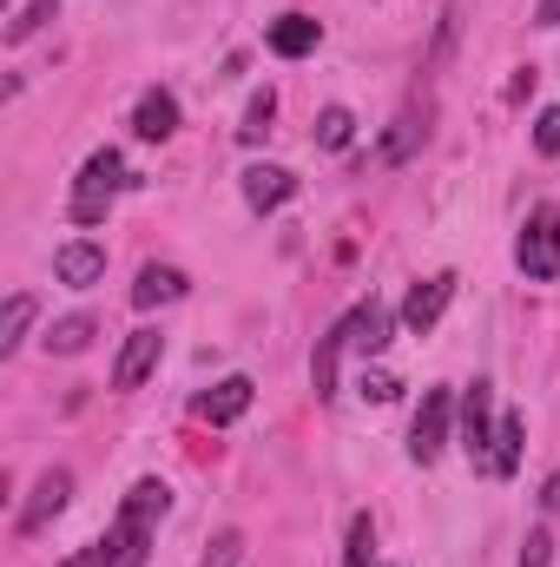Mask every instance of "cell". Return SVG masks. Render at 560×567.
<instances>
[{
	"mask_svg": "<svg viewBox=\"0 0 560 567\" xmlns=\"http://www.w3.org/2000/svg\"><path fill=\"white\" fill-rule=\"evenodd\" d=\"M363 396H376V403H390V396H403V383H396L390 370H363Z\"/></svg>",
	"mask_w": 560,
	"mask_h": 567,
	"instance_id": "cell-28",
	"label": "cell"
},
{
	"mask_svg": "<svg viewBox=\"0 0 560 567\" xmlns=\"http://www.w3.org/2000/svg\"><path fill=\"white\" fill-rule=\"evenodd\" d=\"M265 40H271V53H278V60H303V53H317V40H323V27H317L310 13H278Z\"/></svg>",
	"mask_w": 560,
	"mask_h": 567,
	"instance_id": "cell-15",
	"label": "cell"
},
{
	"mask_svg": "<svg viewBox=\"0 0 560 567\" xmlns=\"http://www.w3.org/2000/svg\"><path fill=\"white\" fill-rule=\"evenodd\" d=\"M120 185H133V178H126V158H120L113 145H100V152L80 165V178H73L66 218H73V225H106V212H113V192H120Z\"/></svg>",
	"mask_w": 560,
	"mask_h": 567,
	"instance_id": "cell-2",
	"label": "cell"
},
{
	"mask_svg": "<svg viewBox=\"0 0 560 567\" xmlns=\"http://www.w3.org/2000/svg\"><path fill=\"white\" fill-rule=\"evenodd\" d=\"M535 152H541V158H560V106H548V113L535 120Z\"/></svg>",
	"mask_w": 560,
	"mask_h": 567,
	"instance_id": "cell-26",
	"label": "cell"
},
{
	"mask_svg": "<svg viewBox=\"0 0 560 567\" xmlns=\"http://www.w3.org/2000/svg\"><path fill=\"white\" fill-rule=\"evenodd\" d=\"M238 561H245V535H238V528H225V535L205 548V561H198V567H238Z\"/></svg>",
	"mask_w": 560,
	"mask_h": 567,
	"instance_id": "cell-25",
	"label": "cell"
},
{
	"mask_svg": "<svg viewBox=\"0 0 560 567\" xmlns=\"http://www.w3.org/2000/svg\"><path fill=\"white\" fill-rule=\"evenodd\" d=\"M350 140H356V113H350V106H323V113H317V145H323V152H343Z\"/></svg>",
	"mask_w": 560,
	"mask_h": 567,
	"instance_id": "cell-21",
	"label": "cell"
},
{
	"mask_svg": "<svg viewBox=\"0 0 560 567\" xmlns=\"http://www.w3.org/2000/svg\"><path fill=\"white\" fill-rule=\"evenodd\" d=\"M66 502H73V475H66V468H46V475L33 482V495H27V508L13 515V528H20V535H40Z\"/></svg>",
	"mask_w": 560,
	"mask_h": 567,
	"instance_id": "cell-7",
	"label": "cell"
},
{
	"mask_svg": "<svg viewBox=\"0 0 560 567\" xmlns=\"http://www.w3.org/2000/svg\"><path fill=\"white\" fill-rule=\"evenodd\" d=\"M541 508H554V515H560V468L541 482Z\"/></svg>",
	"mask_w": 560,
	"mask_h": 567,
	"instance_id": "cell-30",
	"label": "cell"
},
{
	"mask_svg": "<svg viewBox=\"0 0 560 567\" xmlns=\"http://www.w3.org/2000/svg\"><path fill=\"white\" fill-rule=\"evenodd\" d=\"M53 13H60V0H33V7H20V20H7V47H20L27 33H40Z\"/></svg>",
	"mask_w": 560,
	"mask_h": 567,
	"instance_id": "cell-24",
	"label": "cell"
},
{
	"mask_svg": "<svg viewBox=\"0 0 560 567\" xmlns=\"http://www.w3.org/2000/svg\"><path fill=\"white\" fill-rule=\"evenodd\" d=\"M165 508H172V488H165L158 475L133 482V495L120 502V522L93 542L100 567H145V555H152V528L165 522Z\"/></svg>",
	"mask_w": 560,
	"mask_h": 567,
	"instance_id": "cell-1",
	"label": "cell"
},
{
	"mask_svg": "<svg viewBox=\"0 0 560 567\" xmlns=\"http://www.w3.org/2000/svg\"><path fill=\"white\" fill-rule=\"evenodd\" d=\"M290 198H297V178L283 165H245V205L251 212H278Z\"/></svg>",
	"mask_w": 560,
	"mask_h": 567,
	"instance_id": "cell-13",
	"label": "cell"
},
{
	"mask_svg": "<svg viewBox=\"0 0 560 567\" xmlns=\"http://www.w3.org/2000/svg\"><path fill=\"white\" fill-rule=\"evenodd\" d=\"M53 278L66 284V290H93V284L106 278V245H93V238L60 245L53 251Z\"/></svg>",
	"mask_w": 560,
	"mask_h": 567,
	"instance_id": "cell-9",
	"label": "cell"
},
{
	"mask_svg": "<svg viewBox=\"0 0 560 567\" xmlns=\"http://www.w3.org/2000/svg\"><path fill=\"white\" fill-rule=\"evenodd\" d=\"M535 27H560V0H541L535 7Z\"/></svg>",
	"mask_w": 560,
	"mask_h": 567,
	"instance_id": "cell-31",
	"label": "cell"
},
{
	"mask_svg": "<svg viewBox=\"0 0 560 567\" xmlns=\"http://www.w3.org/2000/svg\"><path fill=\"white\" fill-rule=\"evenodd\" d=\"M271 120H278V93L265 86V93H251V106H245V126H238V140L258 145L265 133H271Z\"/></svg>",
	"mask_w": 560,
	"mask_h": 567,
	"instance_id": "cell-22",
	"label": "cell"
},
{
	"mask_svg": "<svg viewBox=\"0 0 560 567\" xmlns=\"http://www.w3.org/2000/svg\"><path fill=\"white\" fill-rule=\"evenodd\" d=\"M376 561V522L350 515V542H343V567H370Z\"/></svg>",
	"mask_w": 560,
	"mask_h": 567,
	"instance_id": "cell-23",
	"label": "cell"
},
{
	"mask_svg": "<svg viewBox=\"0 0 560 567\" xmlns=\"http://www.w3.org/2000/svg\"><path fill=\"white\" fill-rule=\"evenodd\" d=\"M515 265L535 284L560 278V212L554 205H535V212H528V225H521V238H515Z\"/></svg>",
	"mask_w": 560,
	"mask_h": 567,
	"instance_id": "cell-3",
	"label": "cell"
},
{
	"mask_svg": "<svg viewBox=\"0 0 560 567\" xmlns=\"http://www.w3.org/2000/svg\"><path fill=\"white\" fill-rule=\"evenodd\" d=\"M158 357H165V337L158 330H133L126 350H120V363H113V390H139L145 377L158 370Z\"/></svg>",
	"mask_w": 560,
	"mask_h": 567,
	"instance_id": "cell-11",
	"label": "cell"
},
{
	"mask_svg": "<svg viewBox=\"0 0 560 567\" xmlns=\"http://www.w3.org/2000/svg\"><path fill=\"white\" fill-rule=\"evenodd\" d=\"M93 330H100V323H93L86 310H80V317H60V323L46 330V350H53V357H80V350L93 343Z\"/></svg>",
	"mask_w": 560,
	"mask_h": 567,
	"instance_id": "cell-20",
	"label": "cell"
},
{
	"mask_svg": "<svg viewBox=\"0 0 560 567\" xmlns=\"http://www.w3.org/2000/svg\"><path fill=\"white\" fill-rule=\"evenodd\" d=\"M448 423H455V396L448 390H422V410H416V423H409V462L428 468L448 449Z\"/></svg>",
	"mask_w": 560,
	"mask_h": 567,
	"instance_id": "cell-5",
	"label": "cell"
},
{
	"mask_svg": "<svg viewBox=\"0 0 560 567\" xmlns=\"http://www.w3.org/2000/svg\"><path fill=\"white\" fill-rule=\"evenodd\" d=\"M548 561H554V535H548V528H535V535L521 542V567H548Z\"/></svg>",
	"mask_w": 560,
	"mask_h": 567,
	"instance_id": "cell-27",
	"label": "cell"
},
{
	"mask_svg": "<svg viewBox=\"0 0 560 567\" xmlns=\"http://www.w3.org/2000/svg\"><path fill=\"white\" fill-rule=\"evenodd\" d=\"M251 396H258V383H251V377H225V383H211L191 410H198L211 429H225V423H238V416L251 410Z\"/></svg>",
	"mask_w": 560,
	"mask_h": 567,
	"instance_id": "cell-10",
	"label": "cell"
},
{
	"mask_svg": "<svg viewBox=\"0 0 560 567\" xmlns=\"http://www.w3.org/2000/svg\"><path fill=\"white\" fill-rule=\"evenodd\" d=\"M422 140H428V106H403L396 126L383 133V145H376V158H383V165H403V158L422 152Z\"/></svg>",
	"mask_w": 560,
	"mask_h": 567,
	"instance_id": "cell-14",
	"label": "cell"
},
{
	"mask_svg": "<svg viewBox=\"0 0 560 567\" xmlns=\"http://www.w3.org/2000/svg\"><path fill=\"white\" fill-rule=\"evenodd\" d=\"M521 449H528V416H515V410H508V416L495 423V468H488V475H501V482H508V475L521 468Z\"/></svg>",
	"mask_w": 560,
	"mask_h": 567,
	"instance_id": "cell-18",
	"label": "cell"
},
{
	"mask_svg": "<svg viewBox=\"0 0 560 567\" xmlns=\"http://www.w3.org/2000/svg\"><path fill=\"white\" fill-rule=\"evenodd\" d=\"M462 449L475 468H495V390L488 383L462 390Z\"/></svg>",
	"mask_w": 560,
	"mask_h": 567,
	"instance_id": "cell-4",
	"label": "cell"
},
{
	"mask_svg": "<svg viewBox=\"0 0 560 567\" xmlns=\"http://www.w3.org/2000/svg\"><path fill=\"white\" fill-rule=\"evenodd\" d=\"M27 330H33V297H27V290H13V297H7V310H0V357H13V350L27 343Z\"/></svg>",
	"mask_w": 560,
	"mask_h": 567,
	"instance_id": "cell-19",
	"label": "cell"
},
{
	"mask_svg": "<svg viewBox=\"0 0 560 567\" xmlns=\"http://www.w3.org/2000/svg\"><path fill=\"white\" fill-rule=\"evenodd\" d=\"M528 93H535V66H521V73H515V86H508V100H528Z\"/></svg>",
	"mask_w": 560,
	"mask_h": 567,
	"instance_id": "cell-29",
	"label": "cell"
},
{
	"mask_svg": "<svg viewBox=\"0 0 560 567\" xmlns=\"http://www.w3.org/2000/svg\"><path fill=\"white\" fill-rule=\"evenodd\" d=\"M133 133H139L145 145H165L172 133H178V100H172L165 86L139 93V106H133Z\"/></svg>",
	"mask_w": 560,
	"mask_h": 567,
	"instance_id": "cell-12",
	"label": "cell"
},
{
	"mask_svg": "<svg viewBox=\"0 0 560 567\" xmlns=\"http://www.w3.org/2000/svg\"><path fill=\"white\" fill-rule=\"evenodd\" d=\"M343 350H350V343H343V330L330 323V330L317 337V357H310V390H317V403L336 396V363H343Z\"/></svg>",
	"mask_w": 560,
	"mask_h": 567,
	"instance_id": "cell-17",
	"label": "cell"
},
{
	"mask_svg": "<svg viewBox=\"0 0 560 567\" xmlns=\"http://www.w3.org/2000/svg\"><path fill=\"white\" fill-rule=\"evenodd\" d=\"M448 297H455V271H435V278L409 284V297H403V330H416V337H428V330L442 323Z\"/></svg>",
	"mask_w": 560,
	"mask_h": 567,
	"instance_id": "cell-8",
	"label": "cell"
},
{
	"mask_svg": "<svg viewBox=\"0 0 560 567\" xmlns=\"http://www.w3.org/2000/svg\"><path fill=\"white\" fill-rule=\"evenodd\" d=\"M336 330H343V343H350L356 357H383V350H390V330H396V317H390V303H376V297H370V303H356V310H350Z\"/></svg>",
	"mask_w": 560,
	"mask_h": 567,
	"instance_id": "cell-6",
	"label": "cell"
},
{
	"mask_svg": "<svg viewBox=\"0 0 560 567\" xmlns=\"http://www.w3.org/2000/svg\"><path fill=\"white\" fill-rule=\"evenodd\" d=\"M185 290H191V278H185L178 265H145L139 284H133V303H139V310H158V303H178Z\"/></svg>",
	"mask_w": 560,
	"mask_h": 567,
	"instance_id": "cell-16",
	"label": "cell"
}]
</instances>
